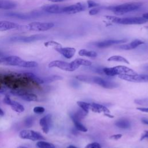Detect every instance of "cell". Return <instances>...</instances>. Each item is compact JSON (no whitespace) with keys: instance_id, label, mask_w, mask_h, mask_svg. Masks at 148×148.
Instances as JSON below:
<instances>
[{"instance_id":"6da1fadb","label":"cell","mask_w":148,"mask_h":148,"mask_svg":"<svg viewBox=\"0 0 148 148\" xmlns=\"http://www.w3.org/2000/svg\"><path fill=\"white\" fill-rule=\"evenodd\" d=\"M0 64L3 65L17 66L23 68H31L38 66V63L33 61H25L16 56L0 57Z\"/></svg>"},{"instance_id":"7a4b0ae2","label":"cell","mask_w":148,"mask_h":148,"mask_svg":"<svg viewBox=\"0 0 148 148\" xmlns=\"http://www.w3.org/2000/svg\"><path fill=\"white\" fill-rule=\"evenodd\" d=\"M102 71L106 75L109 76H114L116 75H135L138 73L133 69L129 68L125 66L119 65L112 68H104Z\"/></svg>"},{"instance_id":"3957f363","label":"cell","mask_w":148,"mask_h":148,"mask_svg":"<svg viewBox=\"0 0 148 148\" xmlns=\"http://www.w3.org/2000/svg\"><path fill=\"white\" fill-rule=\"evenodd\" d=\"M107 19L111 21L120 24L124 25H131V24H142L147 22V20L140 17H127V18H119L116 16H105Z\"/></svg>"},{"instance_id":"277c9868","label":"cell","mask_w":148,"mask_h":148,"mask_svg":"<svg viewBox=\"0 0 148 148\" xmlns=\"http://www.w3.org/2000/svg\"><path fill=\"white\" fill-rule=\"evenodd\" d=\"M142 5V3L141 2H130L112 6L109 9L113 12L120 14L138 10Z\"/></svg>"},{"instance_id":"5b68a950","label":"cell","mask_w":148,"mask_h":148,"mask_svg":"<svg viewBox=\"0 0 148 148\" xmlns=\"http://www.w3.org/2000/svg\"><path fill=\"white\" fill-rule=\"evenodd\" d=\"M54 26L53 23H42V22H32L22 27V29L32 31H47Z\"/></svg>"},{"instance_id":"8992f818","label":"cell","mask_w":148,"mask_h":148,"mask_svg":"<svg viewBox=\"0 0 148 148\" xmlns=\"http://www.w3.org/2000/svg\"><path fill=\"white\" fill-rule=\"evenodd\" d=\"M48 66L49 68L56 67L62 70L69 72L74 71L79 67L73 61L70 63H68L60 60L53 61L49 64Z\"/></svg>"},{"instance_id":"52a82bcc","label":"cell","mask_w":148,"mask_h":148,"mask_svg":"<svg viewBox=\"0 0 148 148\" xmlns=\"http://www.w3.org/2000/svg\"><path fill=\"white\" fill-rule=\"evenodd\" d=\"M46 38V36L42 34H35L28 36H14L11 37L9 40L12 42H22L30 43L37 40H43Z\"/></svg>"},{"instance_id":"ba28073f","label":"cell","mask_w":148,"mask_h":148,"mask_svg":"<svg viewBox=\"0 0 148 148\" xmlns=\"http://www.w3.org/2000/svg\"><path fill=\"white\" fill-rule=\"evenodd\" d=\"M19 137L23 139L31 140L32 141L43 140L45 138L37 131L31 130H23L19 133Z\"/></svg>"},{"instance_id":"9c48e42d","label":"cell","mask_w":148,"mask_h":148,"mask_svg":"<svg viewBox=\"0 0 148 148\" xmlns=\"http://www.w3.org/2000/svg\"><path fill=\"white\" fill-rule=\"evenodd\" d=\"M89 83L97 84L105 88H114L118 87V84L114 82L104 79L98 76H90Z\"/></svg>"},{"instance_id":"30bf717a","label":"cell","mask_w":148,"mask_h":148,"mask_svg":"<svg viewBox=\"0 0 148 148\" xmlns=\"http://www.w3.org/2000/svg\"><path fill=\"white\" fill-rule=\"evenodd\" d=\"M119 77L122 80H124L131 82L143 83L148 82V75H119Z\"/></svg>"},{"instance_id":"8fae6325","label":"cell","mask_w":148,"mask_h":148,"mask_svg":"<svg viewBox=\"0 0 148 148\" xmlns=\"http://www.w3.org/2000/svg\"><path fill=\"white\" fill-rule=\"evenodd\" d=\"M12 93L15 95L20 97L21 99L25 101L32 102L36 101L38 99V97L35 94L31 93L29 92H27L24 90H12Z\"/></svg>"},{"instance_id":"7c38bea8","label":"cell","mask_w":148,"mask_h":148,"mask_svg":"<svg viewBox=\"0 0 148 148\" xmlns=\"http://www.w3.org/2000/svg\"><path fill=\"white\" fill-rule=\"evenodd\" d=\"M39 124L43 132L45 134H47L51 125V115L48 114L41 118L39 120Z\"/></svg>"},{"instance_id":"4fadbf2b","label":"cell","mask_w":148,"mask_h":148,"mask_svg":"<svg viewBox=\"0 0 148 148\" xmlns=\"http://www.w3.org/2000/svg\"><path fill=\"white\" fill-rule=\"evenodd\" d=\"M85 9L84 5L81 3H77L70 6L63 7V13L68 14H74L84 10Z\"/></svg>"},{"instance_id":"5bb4252c","label":"cell","mask_w":148,"mask_h":148,"mask_svg":"<svg viewBox=\"0 0 148 148\" xmlns=\"http://www.w3.org/2000/svg\"><path fill=\"white\" fill-rule=\"evenodd\" d=\"M55 50L62 55L64 57L70 59L73 57L75 54L76 50L75 48L73 47H59L56 48Z\"/></svg>"},{"instance_id":"9a60e30c","label":"cell","mask_w":148,"mask_h":148,"mask_svg":"<svg viewBox=\"0 0 148 148\" xmlns=\"http://www.w3.org/2000/svg\"><path fill=\"white\" fill-rule=\"evenodd\" d=\"M125 39H121V40H105L101 42H98L95 43V45L99 48H106L109 46H111L113 45L120 44L121 43L125 42Z\"/></svg>"},{"instance_id":"2e32d148","label":"cell","mask_w":148,"mask_h":148,"mask_svg":"<svg viewBox=\"0 0 148 148\" xmlns=\"http://www.w3.org/2000/svg\"><path fill=\"white\" fill-rule=\"evenodd\" d=\"M20 25L14 23L9 21H0V31L18 29Z\"/></svg>"},{"instance_id":"e0dca14e","label":"cell","mask_w":148,"mask_h":148,"mask_svg":"<svg viewBox=\"0 0 148 148\" xmlns=\"http://www.w3.org/2000/svg\"><path fill=\"white\" fill-rule=\"evenodd\" d=\"M42 9L49 13H63V7L58 5H45Z\"/></svg>"},{"instance_id":"ac0fdd59","label":"cell","mask_w":148,"mask_h":148,"mask_svg":"<svg viewBox=\"0 0 148 148\" xmlns=\"http://www.w3.org/2000/svg\"><path fill=\"white\" fill-rule=\"evenodd\" d=\"M36 13L32 14H25V13H15V12H10L6 14V16L10 17H14L19 19H30L32 17H36L37 16Z\"/></svg>"},{"instance_id":"d6986e66","label":"cell","mask_w":148,"mask_h":148,"mask_svg":"<svg viewBox=\"0 0 148 148\" xmlns=\"http://www.w3.org/2000/svg\"><path fill=\"white\" fill-rule=\"evenodd\" d=\"M143 43H144V42H143L140 40H139V39H135L128 44L121 45L119 47L123 50H129L134 49L136 48L138 46H139V45H141Z\"/></svg>"},{"instance_id":"ffe728a7","label":"cell","mask_w":148,"mask_h":148,"mask_svg":"<svg viewBox=\"0 0 148 148\" xmlns=\"http://www.w3.org/2000/svg\"><path fill=\"white\" fill-rule=\"evenodd\" d=\"M90 110H91L92 112H95V113H103L104 114L105 113H110L109 110L105 107V106L96 103H91V106H90Z\"/></svg>"},{"instance_id":"44dd1931","label":"cell","mask_w":148,"mask_h":148,"mask_svg":"<svg viewBox=\"0 0 148 148\" xmlns=\"http://www.w3.org/2000/svg\"><path fill=\"white\" fill-rule=\"evenodd\" d=\"M115 125L120 128L127 129L131 127V123L128 119H120L116 121Z\"/></svg>"},{"instance_id":"7402d4cb","label":"cell","mask_w":148,"mask_h":148,"mask_svg":"<svg viewBox=\"0 0 148 148\" xmlns=\"http://www.w3.org/2000/svg\"><path fill=\"white\" fill-rule=\"evenodd\" d=\"M16 4L9 0H0V9H11L14 8Z\"/></svg>"},{"instance_id":"603a6c76","label":"cell","mask_w":148,"mask_h":148,"mask_svg":"<svg viewBox=\"0 0 148 148\" xmlns=\"http://www.w3.org/2000/svg\"><path fill=\"white\" fill-rule=\"evenodd\" d=\"M88 113L83 110L82 109L80 110H77L75 113L71 114V117L72 120H76L78 121H80L82 119H84V117L87 115Z\"/></svg>"},{"instance_id":"cb8c5ba5","label":"cell","mask_w":148,"mask_h":148,"mask_svg":"<svg viewBox=\"0 0 148 148\" xmlns=\"http://www.w3.org/2000/svg\"><path fill=\"white\" fill-rule=\"evenodd\" d=\"M10 106L12 109L16 112L22 113L24 111V106L17 101H12Z\"/></svg>"},{"instance_id":"d4e9b609","label":"cell","mask_w":148,"mask_h":148,"mask_svg":"<svg viewBox=\"0 0 148 148\" xmlns=\"http://www.w3.org/2000/svg\"><path fill=\"white\" fill-rule=\"evenodd\" d=\"M79 55L80 56H85L88 57L94 58L97 56V53L92 50H87L86 49H81L79 51Z\"/></svg>"},{"instance_id":"484cf974","label":"cell","mask_w":148,"mask_h":148,"mask_svg":"<svg viewBox=\"0 0 148 148\" xmlns=\"http://www.w3.org/2000/svg\"><path fill=\"white\" fill-rule=\"evenodd\" d=\"M108 61H116V62H121L123 63H125L127 64H130L129 61L124 57L120 56H113L110 57Z\"/></svg>"},{"instance_id":"4316f807","label":"cell","mask_w":148,"mask_h":148,"mask_svg":"<svg viewBox=\"0 0 148 148\" xmlns=\"http://www.w3.org/2000/svg\"><path fill=\"white\" fill-rule=\"evenodd\" d=\"M36 146L38 148H55L54 145L51 143H49L43 140H39L36 144Z\"/></svg>"},{"instance_id":"83f0119b","label":"cell","mask_w":148,"mask_h":148,"mask_svg":"<svg viewBox=\"0 0 148 148\" xmlns=\"http://www.w3.org/2000/svg\"><path fill=\"white\" fill-rule=\"evenodd\" d=\"M73 61L79 66L80 65H83V66H88L91 65L92 62L87 60H84V59H82V58H77L75 60H73Z\"/></svg>"},{"instance_id":"f1b7e54d","label":"cell","mask_w":148,"mask_h":148,"mask_svg":"<svg viewBox=\"0 0 148 148\" xmlns=\"http://www.w3.org/2000/svg\"><path fill=\"white\" fill-rule=\"evenodd\" d=\"M77 104L83 110L85 111L87 113H88L89 110H90L91 103L85 102L83 101H77Z\"/></svg>"},{"instance_id":"f546056e","label":"cell","mask_w":148,"mask_h":148,"mask_svg":"<svg viewBox=\"0 0 148 148\" xmlns=\"http://www.w3.org/2000/svg\"><path fill=\"white\" fill-rule=\"evenodd\" d=\"M72 121L75 124L76 128L78 131L84 132H87L88 131L87 128L82 124L80 121H78V120H72Z\"/></svg>"},{"instance_id":"4dcf8cb0","label":"cell","mask_w":148,"mask_h":148,"mask_svg":"<svg viewBox=\"0 0 148 148\" xmlns=\"http://www.w3.org/2000/svg\"><path fill=\"white\" fill-rule=\"evenodd\" d=\"M62 79V77H61L60 76L53 75V76H47L46 77L43 78V83H50L56 80H61Z\"/></svg>"},{"instance_id":"1f68e13d","label":"cell","mask_w":148,"mask_h":148,"mask_svg":"<svg viewBox=\"0 0 148 148\" xmlns=\"http://www.w3.org/2000/svg\"><path fill=\"white\" fill-rule=\"evenodd\" d=\"M45 46L46 47H54V49L56 48H59L62 47L61 45L59 43L55 42V41H49V42H46L44 43Z\"/></svg>"},{"instance_id":"d6a6232c","label":"cell","mask_w":148,"mask_h":148,"mask_svg":"<svg viewBox=\"0 0 148 148\" xmlns=\"http://www.w3.org/2000/svg\"><path fill=\"white\" fill-rule=\"evenodd\" d=\"M33 123H34V119L31 116L27 117L24 120V124L27 127H31L33 125Z\"/></svg>"},{"instance_id":"836d02e7","label":"cell","mask_w":148,"mask_h":148,"mask_svg":"<svg viewBox=\"0 0 148 148\" xmlns=\"http://www.w3.org/2000/svg\"><path fill=\"white\" fill-rule=\"evenodd\" d=\"M134 102L136 104L141 105H148V98L145 99H138L134 101Z\"/></svg>"},{"instance_id":"e575fe53","label":"cell","mask_w":148,"mask_h":148,"mask_svg":"<svg viewBox=\"0 0 148 148\" xmlns=\"http://www.w3.org/2000/svg\"><path fill=\"white\" fill-rule=\"evenodd\" d=\"M45 110V109L42 106H35L33 109V112L36 114H42Z\"/></svg>"},{"instance_id":"d590c367","label":"cell","mask_w":148,"mask_h":148,"mask_svg":"<svg viewBox=\"0 0 148 148\" xmlns=\"http://www.w3.org/2000/svg\"><path fill=\"white\" fill-rule=\"evenodd\" d=\"M84 148H102L101 145L97 142H92L88 144Z\"/></svg>"},{"instance_id":"8d00e7d4","label":"cell","mask_w":148,"mask_h":148,"mask_svg":"<svg viewBox=\"0 0 148 148\" xmlns=\"http://www.w3.org/2000/svg\"><path fill=\"white\" fill-rule=\"evenodd\" d=\"M87 6L88 8H94V7H96L99 6V4L95 2L94 1H92V0H88L87 2Z\"/></svg>"},{"instance_id":"74e56055","label":"cell","mask_w":148,"mask_h":148,"mask_svg":"<svg viewBox=\"0 0 148 148\" xmlns=\"http://www.w3.org/2000/svg\"><path fill=\"white\" fill-rule=\"evenodd\" d=\"M12 101V100L10 98V97H9L8 95H6V96L4 97L3 99V102L4 103L8 105H9V106H10V105Z\"/></svg>"},{"instance_id":"f35d334b","label":"cell","mask_w":148,"mask_h":148,"mask_svg":"<svg viewBox=\"0 0 148 148\" xmlns=\"http://www.w3.org/2000/svg\"><path fill=\"white\" fill-rule=\"evenodd\" d=\"M121 137H122V135L120 134H114V135L110 136L109 137V138L112 140H119V139H120Z\"/></svg>"},{"instance_id":"ab89813d","label":"cell","mask_w":148,"mask_h":148,"mask_svg":"<svg viewBox=\"0 0 148 148\" xmlns=\"http://www.w3.org/2000/svg\"><path fill=\"white\" fill-rule=\"evenodd\" d=\"M99 12V9L98 8H94L89 11V14L90 15H95Z\"/></svg>"},{"instance_id":"60d3db41","label":"cell","mask_w":148,"mask_h":148,"mask_svg":"<svg viewBox=\"0 0 148 148\" xmlns=\"http://www.w3.org/2000/svg\"><path fill=\"white\" fill-rule=\"evenodd\" d=\"M145 138H148V131H145L144 132V133L142 135L140 140H143Z\"/></svg>"},{"instance_id":"b9f144b4","label":"cell","mask_w":148,"mask_h":148,"mask_svg":"<svg viewBox=\"0 0 148 148\" xmlns=\"http://www.w3.org/2000/svg\"><path fill=\"white\" fill-rule=\"evenodd\" d=\"M136 109L139 110H140L141 112L148 113V108H137Z\"/></svg>"},{"instance_id":"7bdbcfd3","label":"cell","mask_w":148,"mask_h":148,"mask_svg":"<svg viewBox=\"0 0 148 148\" xmlns=\"http://www.w3.org/2000/svg\"><path fill=\"white\" fill-rule=\"evenodd\" d=\"M141 121H142V122L143 124L148 125V119H146V118H143V119H142Z\"/></svg>"},{"instance_id":"ee69618b","label":"cell","mask_w":148,"mask_h":148,"mask_svg":"<svg viewBox=\"0 0 148 148\" xmlns=\"http://www.w3.org/2000/svg\"><path fill=\"white\" fill-rule=\"evenodd\" d=\"M49 1L50 2H63V1H65L66 0H49Z\"/></svg>"},{"instance_id":"f6af8a7d","label":"cell","mask_w":148,"mask_h":148,"mask_svg":"<svg viewBox=\"0 0 148 148\" xmlns=\"http://www.w3.org/2000/svg\"><path fill=\"white\" fill-rule=\"evenodd\" d=\"M142 17H143L144 18H145V19H146V20H148V13L143 14H142Z\"/></svg>"},{"instance_id":"bcb514c9","label":"cell","mask_w":148,"mask_h":148,"mask_svg":"<svg viewBox=\"0 0 148 148\" xmlns=\"http://www.w3.org/2000/svg\"><path fill=\"white\" fill-rule=\"evenodd\" d=\"M105 114V116H107V117H110V118H113V116L110 115V113H105V114Z\"/></svg>"},{"instance_id":"7dc6e473","label":"cell","mask_w":148,"mask_h":148,"mask_svg":"<svg viewBox=\"0 0 148 148\" xmlns=\"http://www.w3.org/2000/svg\"><path fill=\"white\" fill-rule=\"evenodd\" d=\"M66 148H79V147H76L75 146H73V145H69Z\"/></svg>"},{"instance_id":"c3c4849f","label":"cell","mask_w":148,"mask_h":148,"mask_svg":"<svg viewBox=\"0 0 148 148\" xmlns=\"http://www.w3.org/2000/svg\"><path fill=\"white\" fill-rule=\"evenodd\" d=\"M4 112H3V111L0 108V116H3L4 115Z\"/></svg>"},{"instance_id":"681fc988","label":"cell","mask_w":148,"mask_h":148,"mask_svg":"<svg viewBox=\"0 0 148 148\" xmlns=\"http://www.w3.org/2000/svg\"><path fill=\"white\" fill-rule=\"evenodd\" d=\"M17 148H28V147H27L25 146H20L17 147Z\"/></svg>"},{"instance_id":"f907efd6","label":"cell","mask_w":148,"mask_h":148,"mask_svg":"<svg viewBox=\"0 0 148 148\" xmlns=\"http://www.w3.org/2000/svg\"><path fill=\"white\" fill-rule=\"evenodd\" d=\"M3 54L0 51V57H3Z\"/></svg>"}]
</instances>
